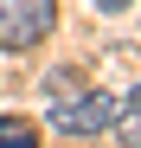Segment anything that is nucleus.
<instances>
[{
	"mask_svg": "<svg viewBox=\"0 0 141 148\" xmlns=\"http://www.w3.org/2000/svg\"><path fill=\"white\" fill-rule=\"evenodd\" d=\"M58 0H0V52H26V45L52 39Z\"/></svg>",
	"mask_w": 141,
	"mask_h": 148,
	"instance_id": "nucleus-1",
	"label": "nucleus"
},
{
	"mask_svg": "<svg viewBox=\"0 0 141 148\" xmlns=\"http://www.w3.org/2000/svg\"><path fill=\"white\" fill-rule=\"evenodd\" d=\"M115 116H122V103H115L109 90H83V97H64V103L52 110V122H58L64 135H103Z\"/></svg>",
	"mask_w": 141,
	"mask_h": 148,
	"instance_id": "nucleus-2",
	"label": "nucleus"
},
{
	"mask_svg": "<svg viewBox=\"0 0 141 148\" xmlns=\"http://www.w3.org/2000/svg\"><path fill=\"white\" fill-rule=\"evenodd\" d=\"M0 148H39V129L26 116H0Z\"/></svg>",
	"mask_w": 141,
	"mask_h": 148,
	"instance_id": "nucleus-3",
	"label": "nucleus"
},
{
	"mask_svg": "<svg viewBox=\"0 0 141 148\" xmlns=\"http://www.w3.org/2000/svg\"><path fill=\"white\" fill-rule=\"evenodd\" d=\"M122 148H141V116H128V122H122Z\"/></svg>",
	"mask_w": 141,
	"mask_h": 148,
	"instance_id": "nucleus-4",
	"label": "nucleus"
},
{
	"mask_svg": "<svg viewBox=\"0 0 141 148\" xmlns=\"http://www.w3.org/2000/svg\"><path fill=\"white\" fill-rule=\"evenodd\" d=\"M96 7H103V13H128L135 0H96Z\"/></svg>",
	"mask_w": 141,
	"mask_h": 148,
	"instance_id": "nucleus-5",
	"label": "nucleus"
},
{
	"mask_svg": "<svg viewBox=\"0 0 141 148\" xmlns=\"http://www.w3.org/2000/svg\"><path fill=\"white\" fill-rule=\"evenodd\" d=\"M128 110H141V84H135V90H128Z\"/></svg>",
	"mask_w": 141,
	"mask_h": 148,
	"instance_id": "nucleus-6",
	"label": "nucleus"
}]
</instances>
